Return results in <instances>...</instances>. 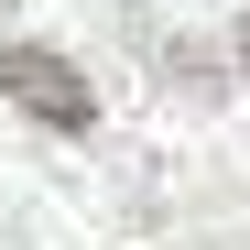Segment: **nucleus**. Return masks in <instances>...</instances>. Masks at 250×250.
I'll return each mask as SVG.
<instances>
[{"label":"nucleus","instance_id":"obj_2","mask_svg":"<svg viewBox=\"0 0 250 250\" xmlns=\"http://www.w3.org/2000/svg\"><path fill=\"white\" fill-rule=\"evenodd\" d=\"M239 65H250V55H239Z\"/></svg>","mask_w":250,"mask_h":250},{"label":"nucleus","instance_id":"obj_1","mask_svg":"<svg viewBox=\"0 0 250 250\" xmlns=\"http://www.w3.org/2000/svg\"><path fill=\"white\" fill-rule=\"evenodd\" d=\"M0 98L33 109L44 131H87V120H98V87H87L55 44H11V55H0Z\"/></svg>","mask_w":250,"mask_h":250}]
</instances>
